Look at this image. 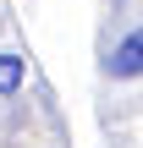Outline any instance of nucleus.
Here are the masks:
<instances>
[{
  "label": "nucleus",
  "instance_id": "obj_1",
  "mask_svg": "<svg viewBox=\"0 0 143 148\" xmlns=\"http://www.w3.org/2000/svg\"><path fill=\"white\" fill-rule=\"evenodd\" d=\"M110 77H143V27H132L116 49H110Z\"/></svg>",
  "mask_w": 143,
  "mask_h": 148
},
{
  "label": "nucleus",
  "instance_id": "obj_2",
  "mask_svg": "<svg viewBox=\"0 0 143 148\" xmlns=\"http://www.w3.org/2000/svg\"><path fill=\"white\" fill-rule=\"evenodd\" d=\"M17 88H22V60L0 55V93H17Z\"/></svg>",
  "mask_w": 143,
  "mask_h": 148
}]
</instances>
